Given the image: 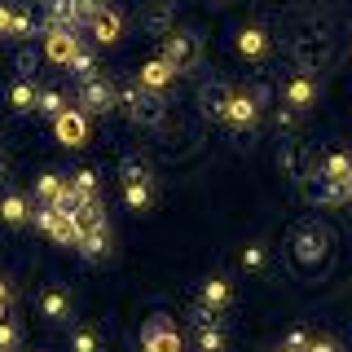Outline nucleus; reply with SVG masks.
I'll use <instances>...</instances> for the list:
<instances>
[{"label":"nucleus","mask_w":352,"mask_h":352,"mask_svg":"<svg viewBox=\"0 0 352 352\" xmlns=\"http://www.w3.org/2000/svg\"><path fill=\"white\" fill-rule=\"evenodd\" d=\"M31 31H36V18H31L27 9H18V14H14V40H27Z\"/></svg>","instance_id":"c85d7f7f"},{"label":"nucleus","mask_w":352,"mask_h":352,"mask_svg":"<svg viewBox=\"0 0 352 352\" xmlns=\"http://www.w3.org/2000/svg\"><path fill=\"white\" fill-rule=\"evenodd\" d=\"M282 97H286V106L300 115V110L317 106V80H313V75H304V71L291 75V80H286V88H282Z\"/></svg>","instance_id":"f8f14e48"},{"label":"nucleus","mask_w":352,"mask_h":352,"mask_svg":"<svg viewBox=\"0 0 352 352\" xmlns=\"http://www.w3.org/2000/svg\"><path fill=\"white\" fill-rule=\"evenodd\" d=\"M194 348L198 352H225V330L212 322V313H198V322H194Z\"/></svg>","instance_id":"2eb2a0df"},{"label":"nucleus","mask_w":352,"mask_h":352,"mask_svg":"<svg viewBox=\"0 0 352 352\" xmlns=\"http://www.w3.org/2000/svg\"><path fill=\"white\" fill-rule=\"evenodd\" d=\"M119 106H124V115L132 119V124H146V128H154L163 119V102L141 80H128L124 88H119Z\"/></svg>","instance_id":"f03ea898"},{"label":"nucleus","mask_w":352,"mask_h":352,"mask_svg":"<svg viewBox=\"0 0 352 352\" xmlns=\"http://www.w3.org/2000/svg\"><path fill=\"white\" fill-rule=\"evenodd\" d=\"M53 132H58V141L66 150H80L84 141H88V119H84V110H75V106H66L58 119H53Z\"/></svg>","instance_id":"1a4fd4ad"},{"label":"nucleus","mask_w":352,"mask_h":352,"mask_svg":"<svg viewBox=\"0 0 352 352\" xmlns=\"http://www.w3.org/2000/svg\"><path fill=\"white\" fill-rule=\"evenodd\" d=\"M0 300H5V304H9V286H5V282H0Z\"/></svg>","instance_id":"f704fd0d"},{"label":"nucleus","mask_w":352,"mask_h":352,"mask_svg":"<svg viewBox=\"0 0 352 352\" xmlns=\"http://www.w3.org/2000/svg\"><path fill=\"white\" fill-rule=\"evenodd\" d=\"M80 256H88V260H102V256H110V225H106V216H102V220H93V225H84Z\"/></svg>","instance_id":"4468645a"},{"label":"nucleus","mask_w":352,"mask_h":352,"mask_svg":"<svg viewBox=\"0 0 352 352\" xmlns=\"http://www.w3.org/2000/svg\"><path fill=\"white\" fill-rule=\"evenodd\" d=\"M348 203H352V181H348Z\"/></svg>","instance_id":"4c0bfd02"},{"label":"nucleus","mask_w":352,"mask_h":352,"mask_svg":"<svg viewBox=\"0 0 352 352\" xmlns=\"http://www.w3.org/2000/svg\"><path fill=\"white\" fill-rule=\"evenodd\" d=\"M234 304V286H229L225 278H207L203 282V291H198V313H220V308H229Z\"/></svg>","instance_id":"ddd939ff"},{"label":"nucleus","mask_w":352,"mask_h":352,"mask_svg":"<svg viewBox=\"0 0 352 352\" xmlns=\"http://www.w3.org/2000/svg\"><path fill=\"white\" fill-rule=\"evenodd\" d=\"M71 185H75V194H80V207H97V203H102V198H97V172L93 168L71 172Z\"/></svg>","instance_id":"b1692460"},{"label":"nucleus","mask_w":352,"mask_h":352,"mask_svg":"<svg viewBox=\"0 0 352 352\" xmlns=\"http://www.w3.org/2000/svg\"><path fill=\"white\" fill-rule=\"evenodd\" d=\"M71 352H102V335H97L93 326L71 330Z\"/></svg>","instance_id":"bb28decb"},{"label":"nucleus","mask_w":352,"mask_h":352,"mask_svg":"<svg viewBox=\"0 0 352 352\" xmlns=\"http://www.w3.org/2000/svg\"><path fill=\"white\" fill-rule=\"evenodd\" d=\"M304 352H339L335 344H330V339H313V344H308Z\"/></svg>","instance_id":"473e14b6"},{"label":"nucleus","mask_w":352,"mask_h":352,"mask_svg":"<svg viewBox=\"0 0 352 352\" xmlns=\"http://www.w3.org/2000/svg\"><path fill=\"white\" fill-rule=\"evenodd\" d=\"M40 115H49V119H58L62 115V110H66V93H62V88H40Z\"/></svg>","instance_id":"a878e982"},{"label":"nucleus","mask_w":352,"mask_h":352,"mask_svg":"<svg viewBox=\"0 0 352 352\" xmlns=\"http://www.w3.org/2000/svg\"><path fill=\"white\" fill-rule=\"evenodd\" d=\"M159 58H168L176 66V75H185V71H194V62H198V40L190 36V31H172V36L163 40Z\"/></svg>","instance_id":"6e6552de"},{"label":"nucleus","mask_w":352,"mask_h":352,"mask_svg":"<svg viewBox=\"0 0 352 352\" xmlns=\"http://www.w3.org/2000/svg\"><path fill=\"white\" fill-rule=\"evenodd\" d=\"M5 308H9V304H5V300H0V322H9V317H5Z\"/></svg>","instance_id":"e433bc0d"},{"label":"nucleus","mask_w":352,"mask_h":352,"mask_svg":"<svg viewBox=\"0 0 352 352\" xmlns=\"http://www.w3.org/2000/svg\"><path fill=\"white\" fill-rule=\"evenodd\" d=\"M238 53L251 58V62H264L269 58V31L264 27H242L238 31Z\"/></svg>","instance_id":"f3484780"},{"label":"nucleus","mask_w":352,"mask_h":352,"mask_svg":"<svg viewBox=\"0 0 352 352\" xmlns=\"http://www.w3.org/2000/svg\"><path fill=\"white\" fill-rule=\"evenodd\" d=\"M124 198H128V207L132 212H150V203H154V194H150V168L141 159H124Z\"/></svg>","instance_id":"39448f33"},{"label":"nucleus","mask_w":352,"mask_h":352,"mask_svg":"<svg viewBox=\"0 0 352 352\" xmlns=\"http://www.w3.org/2000/svg\"><path fill=\"white\" fill-rule=\"evenodd\" d=\"M80 106L88 115H115L119 110V88L106 80V75H93V80L80 84Z\"/></svg>","instance_id":"423d86ee"},{"label":"nucleus","mask_w":352,"mask_h":352,"mask_svg":"<svg viewBox=\"0 0 352 352\" xmlns=\"http://www.w3.org/2000/svg\"><path fill=\"white\" fill-rule=\"evenodd\" d=\"M141 352H185V339L168 317H150L141 330Z\"/></svg>","instance_id":"0eeeda50"},{"label":"nucleus","mask_w":352,"mask_h":352,"mask_svg":"<svg viewBox=\"0 0 352 352\" xmlns=\"http://www.w3.org/2000/svg\"><path fill=\"white\" fill-rule=\"evenodd\" d=\"M31 216H36V212H31L27 194H5V198H0V220H5V225H27Z\"/></svg>","instance_id":"aec40b11"},{"label":"nucleus","mask_w":352,"mask_h":352,"mask_svg":"<svg viewBox=\"0 0 352 352\" xmlns=\"http://www.w3.org/2000/svg\"><path fill=\"white\" fill-rule=\"evenodd\" d=\"M88 31H93V40H97V44H115L119 36H124V18H119L115 9H102V14L88 22Z\"/></svg>","instance_id":"a211bd4d"},{"label":"nucleus","mask_w":352,"mask_h":352,"mask_svg":"<svg viewBox=\"0 0 352 352\" xmlns=\"http://www.w3.org/2000/svg\"><path fill=\"white\" fill-rule=\"evenodd\" d=\"M40 313L49 317V322H66V317H71V295L58 291V286H49V291L40 295Z\"/></svg>","instance_id":"412c9836"},{"label":"nucleus","mask_w":352,"mask_h":352,"mask_svg":"<svg viewBox=\"0 0 352 352\" xmlns=\"http://www.w3.org/2000/svg\"><path fill=\"white\" fill-rule=\"evenodd\" d=\"M317 176H322L326 185H348V181H352V154H348V150H330Z\"/></svg>","instance_id":"dca6fc26"},{"label":"nucleus","mask_w":352,"mask_h":352,"mask_svg":"<svg viewBox=\"0 0 352 352\" xmlns=\"http://www.w3.org/2000/svg\"><path fill=\"white\" fill-rule=\"evenodd\" d=\"M66 71H71L75 75V80H93V75H97V58H93V53H88V49H80V53H75V58L71 62H66Z\"/></svg>","instance_id":"393cba45"},{"label":"nucleus","mask_w":352,"mask_h":352,"mask_svg":"<svg viewBox=\"0 0 352 352\" xmlns=\"http://www.w3.org/2000/svg\"><path fill=\"white\" fill-rule=\"evenodd\" d=\"M36 229H44L53 242H62V247H80V238H84V225H80V216H62V212H53V207H36Z\"/></svg>","instance_id":"20e7f679"},{"label":"nucleus","mask_w":352,"mask_h":352,"mask_svg":"<svg viewBox=\"0 0 352 352\" xmlns=\"http://www.w3.org/2000/svg\"><path fill=\"white\" fill-rule=\"evenodd\" d=\"M22 344V330H18V322H0V352H14Z\"/></svg>","instance_id":"cd10ccee"},{"label":"nucleus","mask_w":352,"mask_h":352,"mask_svg":"<svg viewBox=\"0 0 352 352\" xmlns=\"http://www.w3.org/2000/svg\"><path fill=\"white\" fill-rule=\"evenodd\" d=\"M212 110L234 132H247V128H256V119H260V97L256 93H229V97H216Z\"/></svg>","instance_id":"7ed1b4c3"},{"label":"nucleus","mask_w":352,"mask_h":352,"mask_svg":"<svg viewBox=\"0 0 352 352\" xmlns=\"http://www.w3.org/2000/svg\"><path fill=\"white\" fill-rule=\"evenodd\" d=\"M291 256H295V269H300V273H322L326 260H330V234H326V225L304 220V225L295 229V238H291Z\"/></svg>","instance_id":"f257e3e1"},{"label":"nucleus","mask_w":352,"mask_h":352,"mask_svg":"<svg viewBox=\"0 0 352 352\" xmlns=\"http://www.w3.org/2000/svg\"><path fill=\"white\" fill-rule=\"evenodd\" d=\"M141 84L150 88V93H159V88H168L172 80H176V66L168 62V58H154V62H146L141 66V75H137Z\"/></svg>","instance_id":"6ab92c4d"},{"label":"nucleus","mask_w":352,"mask_h":352,"mask_svg":"<svg viewBox=\"0 0 352 352\" xmlns=\"http://www.w3.org/2000/svg\"><path fill=\"white\" fill-rule=\"evenodd\" d=\"M282 352H291V348H282Z\"/></svg>","instance_id":"58836bf2"},{"label":"nucleus","mask_w":352,"mask_h":352,"mask_svg":"<svg viewBox=\"0 0 352 352\" xmlns=\"http://www.w3.org/2000/svg\"><path fill=\"white\" fill-rule=\"evenodd\" d=\"M66 185H71V181H66L62 172H40V176H36V198H40L44 207H53V203L62 198Z\"/></svg>","instance_id":"5701e85b"},{"label":"nucleus","mask_w":352,"mask_h":352,"mask_svg":"<svg viewBox=\"0 0 352 352\" xmlns=\"http://www.w3.org/2000/svg\"><path fill=\"white\" fill-rule=\"evenodd\" d=\"M80 49H84L80 31H49V36H44V58H49V62H58V66H66V62H71Z\"/></svg>","instance_id":"9b49d317"},{"label":"nucleus","mask_w":352,"mask_h":352,"mask_svg":"<svg viewBox=\"0 0 352 352\" xmlns=\"http://www.w3.org/2000/svg\"><path fill=\"white\" fill-rule=\"evenodd\" d=\"M36 106H40V93H36L31 80H18L14 88H9V110H14V115H31Z\"/></svg>","instance_id":"4be33fe9"},{"label":"nucleus","mask_w":352,"mask_h":352,"mask_svg":"<svg viewBox=\"0 0 352 352\" xmlns=\"http://www.w3.org/2000/svg\"><path fill=\"white\" fill-rule=\"evenodd\" d=\"M5 172H9V163H5V159H0V181H5Z\"/></svg>","instance_id":"c9c22d12"},{"label":"nucleus","mask_w":352,"mask_h":352,"mask_svg":"<svg viewBox=\"0 0 352 352\" xmlns=\"http://www.w3.org/2000/svg\"><path fill=\"white\" fill-rule=\"evenodd\" d=\"M264 264V247H247L242 251V269H260Z\"/></svg>","instance_id":"2f4dec72"},{"label":"nucleus","mask_w":352,"mask_h":352,"mask_svg":"<svg viewBox=\"0 0 352 352\" xmlns=\"http://www.w3.org/2000/svg\"><path fill=\"white\" fill-rule=\"evenodd\" d=\"M18 66H22V71H31V66H36V53L22 49V53H18Z\"/></svg>","instance_id":"72a5a7b5"},{"label":"nucleus","mask_w":352,"mask_h":352,"mask_svg":"<svg viewBox=\"0 0 352 352\" xmlns=\"http://www.w3.org/2000/svg\"><path fill=\"white\" fill-rule=\"evenodd\" d=\"M14 14H18V9L0 0V36H14Z\"/></svg>","instance_id":"7c9ffc66"},{"label":"nucleus","mask_w":352,"mask_h":352,"mask_svg":"<svg viewBox=\"0 0 352 352\" xmlns=\"http://www.w3.org/2000/svg\"><path fill=\"white\" fill-rule=\"evenodd\" d=\"M308 344H313V335H308V330H291V335H286V344H282V348H291V352H304Z\"/></svg>","instance_id":"c756f323"},{"label":"nucleus","mask_w":352,"mask_h":352,"mask_svg":"<svg viewBox=\"0 0 352 352\" xmlns=\"http://www.w3.org/2000/svg\"><path fill=\"white\" fill-rule=\"evenodd\" d=\"M84 18H80V0H49L44 9V31H80Z\"/></svg>","instance_id":"9d476101"}]
</instances>
